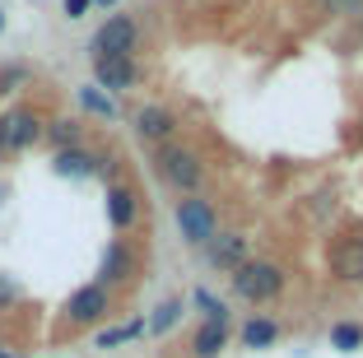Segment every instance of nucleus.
Returning <instances> with one entry per match:
<instances>
[{"label":"nucleus","mask_w":363,"mask_h":358,"mask_svg":"<svg viewBox=\"0 0 363 358\" xmlns=\"http://www.w3.org/2000/svg\"><path fill=\"white\" fill-rule=\"evenodd\" d=\"M140 43V23L130 14H107L94 33V56H130Z\"/></svg>","instance_id":"obj_4"},{"label":"nucleus","mask_w":363,"mask_h":358,"mask_svg":"<svg viewBox=\"0 0 363 358\" xmlns=\"http://www.w3.org/2000/svg\"><path fill=\"white\" fill-rule=\"evenodd\" d=\"M135 219H140V196H135V191L121 186V181H117V186H107V223L126 233Z\"/></svg>","instance_id":"obj_11"},{"label":"nucleus","mask_w":363,"mask_h":358,"mask_svg":"<svg viewBox=\"0 0 363 358\" xmlns=\"http://www.w3.org/2000/svg\"><path fill=\"white\" fill-rule=\"evenodd\" d=\"M43 135H47L43 116L28 112V107H14V112L0 116V154H19V149L38 145Z\"/></svg>","instance_id":"obj_3"},{"label":"nucleus","mask_w":363,"mask_h":358,"mask_svg":"<svg viewBox=\"0 0 363 358\" xmlns=\"http://www.w3.org/2000/svg\"><path fill=\"white\" fill-rule=\"evenodd\" d=\"M52 168L61 172V177L84 181V177H98V154H89V149H61V154L52 158Z\"/></svg>","instance_id":"obj_13"},{"label":"nucleus","mask_w":363,"mask_h":358,"mask_svg":"<svg viewBox=\"0 0 363 358\" xmlns=\"http://www.w3.org/2000/svg\"><path fill=\"white\" fill-rule=\"evenodd\" d=\"M145 330H150L145 321H126V326H107V330H98V340H94V345H98V349H117V345H130V340H140Z\"/></svg>","instance_id":"obj_17"},{"label":"nucleus","mask_w":363,"mask_h":358,"mask_svg":"<svg viewBox=\"0 0 363 358\" xmlns=\"http://www.w3.org/2000/svg\"><path fill=\"white\" fill-rule=\"evenodd\" d=\"M233 293L247 303H270V298L284 293V270L270 261H247L233 270Z\"/></svg>","instance_id":"obj_2"},{"label":"nucleus","mask_w":363,"mask_h":358,"mask_svg":"<svg viewBox=\"0 0 363 358\" xmlns=\"http://www.w3.org/2000/svg\"><path fill=\"white\" fill-rule=\"evenodd\" d=\"M275 340H279V326L270 321V316H252V321L242 326V345L247 349H270Z\"/></svg>","instance_id":"obj_15"},{"label":"nucleus","mask_w":363,"mask_h":358,"mask_svg":"<svg viewBox=\"0 0 363 358\" xmlns=\"http://www.w3.org/2000/svg\"><path fill=\"white\" fill-rule=\"evenodd\" d=\"M0 358H19V354H5V349H0Z\"/></svg>","instance_id":"obj_27"},{"label":"nucleus","mask_w":363,"mask_h":358,"mask_svg":"<svg viewBox=\"0 0 363 358\" xmlns=\"http://www.w3.org/2000/svg\"><path fill=\"white\" fill-rule=\"evenodd\" d=\"M94 5H103V10H107V5H117V0H94Z\"/></svg>","instance_id":"obj_26"},{"label":"nucleus","mask_w":363,"mask_h":358,"mask_svg":"<svg viewBox=\"0 0 363 358\" xmlns=\"http://www.w3.org/2000/svg\"><path fill=\"white\" fill-rule=\"evenodd\" d=\"M0 196H5V191H0Z\"/></svg>","instance_id":"obj_29"},{"label":"nucleus","mask_w":363,"mask_h":358,"mask_svg":"<svg viewBox=\"0 0 363 358\" xmlns=\"http://www.w3.org/2000/svg\"><path fill=\"white\" fill-rule=\"evenodd\" d=\"M159 172L172 181L177 191H186V196H196V186H201L205 168H201V154L196 149H182V145H168L159 154Z\"/></svg>","instance_id":"obj_5"},{"label":"nucleus","mask_w":363,"mask_h":358,"mask_svg":"<svg viewBox=\"0 0 363 358\" xmlns=\"http://www.w3.org/2000/svg\"><path fill=\"white\" fill-rule=\"evenodd\" d=\"M79 107H84V112H94V116H103V121H112V116H117L112 94H103L98 84H84V89H79Z\"/></svg>","instance_id":"obj_18"},{"label":"nucleus","mask_w":363,"mask_h":358,"mask_svg":"<svg viewBox=\"0 0 363 358\" xmlns=\"http://www.w3.org/2000/svg\"><path fill=\"white\" fill-rule=\"evenodd\" d=\"M107 312H112V289H103V284L75 289V293H70V303H65V316H70L75 326H98Z\"/></svg>","instance_id":"obj_6"},{"label":"nucleus","mask_w":363,"mask_h":358,"mask_svg":"<svg viewBox=\"0 0 363 358\" xmlns=\"http://www.w3.org/2000/svg\"><path fill=\"white\" fill-rule=\"evenodd\" d=\"M228 349V321H205L191 335V354L196 358H219Z\"/></svg>","instance_id":"obj_14"},{"label":"nucleus","mask_w":363,"mask_h":358,"mask_svg":"<svg viewBox=\"0 0 363 358\" xmlns=\"http://www.w3.org/2000/svg\"><path fill=\"white\" fill-rule=\"evenodd\" d=\"M196 307L205 312V321H228V307L210 293V289H196Z\"/></svg>","instance_id":"obj_21"},{"label":"nucleus","mask_w":363,"mask_h":358,"mask_svg":"<svg viewBox=\"0 0 363 358\" xmlns=\"http://www.w3.org/2000/svg\"><path fill=\"white\" fill-rule=\"evenodd\" d=\"M10 303H19V284L10 274H0V307H10Z\"/></svg>","instance_id":"obj_24"},{"label":"nucleus","mask_w":363,"mask_h":358,"mask_svg":"<svg viewBox=\"0 0 363 358\" xmlns=\"http://www.w3.org/2000/svg\"><path fill=\"white\" fill-rule=\"evenodd\" d=\"M177 130V116L168 107H140L135 112V135L140 140H168Z\"/></svg>","instance_id":"obj_12"},{"label":"nucleus","mask_w":363,"mask_h":358,"mask_svg":"<svg viewBox=\"0 0 363 358\" xmlns=\"http://www.w3.org/2000/svg\"><path fill=\"white\" fill-rule=\"evenodd\" d=\"M94 79L107 94H121V89H135L140 70H135L130 56H94Z\"/></svg>","instance_id":"obj_7"},{"label":"nucleus","mask_w":363,"mask_h":358,"mask_svg":"<svg viewBox=\"0 0 363 358\" xmlns=\"http://www.w3.org/2000/svg\"><path fill=\"white\" fill-rule=\"evenodd\" d=\"M0 28H5V14H0Z\"/></svg>","instance_id":"obj_28"},{"label":"nucleus","mask_w":363,"mask_h":358,"mask_svg":"<svg viewBox=\"0 0 363 358\" xmlns=\"http://www.w3.org/2000/svg\"><path fill=\"white\" fill-rule=\"evenodd\" d=\"M331 270L350 284H363V237H340L331 247Z\"/></svg>","instance_id":"obj_10"},{"label":"nucleus","mask_w":363,"mask_h":358,"mask_svg":"<svg viewBox=\"0 0 363 358\" xmlns=\"http://www.w3.org/2000/svg\"><path fill=\"white\" fill-rule=\"evenodd\" d=\"M23 79H28V70H23V65H10V70H0V94H10V89H19Z\"/></svg>","instance_id":"obj_23"},{"label":"nucleus","mask_w":363,"mask_h":358,"mask_svg":"<svg viewBox=\"0 0 363 358\" xmlns=\"http://www.w3.org/2000/svg\"><path fill=\"white\" fill-rule=\"evenodd\" d=\"M117 172H121V158L117 154H98V177L117 186Z\"/></svg>","instance_id":"obj_22"},{"label":"nucleus","mask_w":363,"mask_h":358,"mask_svg":"<svg viewBox=\"0 0 363 358\" xmlns=\"http://www.w3.org/2000/svg\"><path fill=\"white\" fill-rule=\"evenodd\" d=\"M89 5H94V0H61V10L70 14V19H79V14H84Z\"/></svg>","instance_id":"obj_25"},{"label":"nucleus","mask_w":363,"mask_h":358,"mask_svg":"<svg viewBox=\"0 0 363 358\" xmlns=\"http://www.w3.org/2000/svg\"><path fill=\"white\" fill-rule=\"evenodd\" d=\"M140 270V256L130 252V242H107L103 252V265H98V274H103V289L107 284H130Z\"/></svg>","instance_id":"obj_8"},{"label":"nucleus","mask_w":363,"mask_h":358,"mask_svg":"<svg viewBox=\"0 0 363 358\" xmlns=\"http://www.w3.org/2000/svg\"><path fill=\"white\" fill-rule=\"evenodd\" d=\"M172 219H177L182 242H191V247H210L214 233H219V214H214V205L205 196H182Z\"/></svg>","instance_id":"obj_1"},{"label":"nucleus","mask_w":363,"mask_h":358,"mask_svg":"<svg viewBox=\"0 0 363 358\" xmlns=\"http://www.w3.org/2000/svg\"><path fill=\"white\" fill-rule=\"evenodd\" d=\"M47 140L56 145V154H61V149H79V140H84V126H79L75 116H61V121H52V126H47Z\"/></svg>","instance_id":"obj_16"},{"label":"nucleus","mask_w":363,"mask_h":358,"mask_svg":"<svg viewBox=\"0 0 363 358\" xmlns=\"http://www.w3.org/2000/svg\"><path fill=\"white\" fill-rule=\"evenodd\" d=\"M205 256H210L214 270H238V265H247V237L242 233H214Z\"/></svg>","instance_id":"obj_9"},{"label":"nucleus","mask_w":363,"mask_h":358,"mask_svg":"<svg viewBox=\"0 0 363 358\" xmlns=\"http://www.w3.org/2000/svg\"><path fill=\"white\" fill-rule=\"evenodd\" d=\"M331 349H340V354H359V349H363V326H354V321L331 326Z\"/></svg>","instance_id":"obj_20"},{"label":"nucleus","mask_w":363,"mask_h":358,"mask_svg":"<svg viewBox=\"0 0 363 358\" xmlns=\"http://www.w3.org/2000/svg\"><path fill=\"white\" fill-rule=\"evenodd\" d=\"M177 321H182V298H163L159 312L150 316V335H168Z\"/></svg>","instance_id":"obj_19"}]
</instances>
